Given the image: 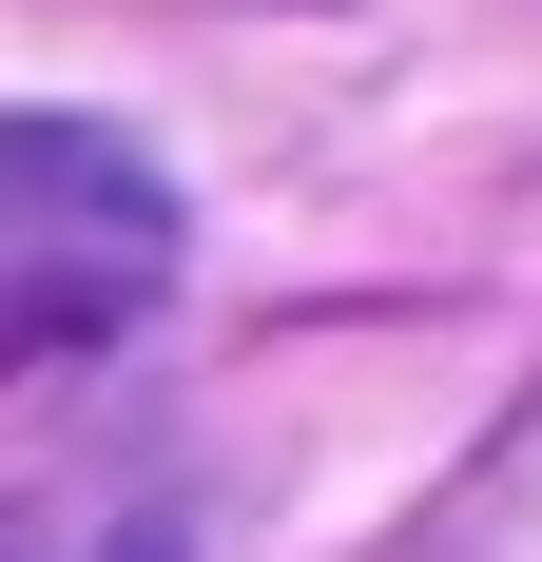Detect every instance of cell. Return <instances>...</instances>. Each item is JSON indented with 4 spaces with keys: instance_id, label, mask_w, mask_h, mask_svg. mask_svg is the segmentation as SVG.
I'll return each mask as SVG.
<instances>
[{
    "instance_id": "1",
    "label": "cell",
    "mask_w": 542,
    "mask_h": 562,
    "mask_svg": "<svg viewBox=\"0 0 542 562\" xmlns=\"http://www.w3.org/2000/svg\"><path fill=\"white\" fill-rule=\"evenodd\" d=\"M174 252H194V214H174L156 136H116V116H39V98L0 116V389L116 349V330L174 291Z\"/></svg>"
},
{
    "instance_id": "2",
    "label": "cell",
    "mask_w": 542,
    "mask_h": 562,
    "mask_svg": "<svg viewBox=\"0 0 542 562\" xmlns=\"http://www.w3.org/2000/svg\"><path fill=\"white\" fill-rule=\"evenodd\" d=\"M0 562H156V543L98 524V505H0Z\"/></svg>"
}]
</instances>
